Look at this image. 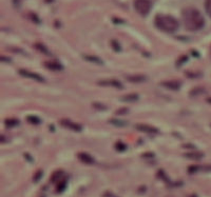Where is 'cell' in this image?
<instances>
[{
  "mask_svg": "<svg viewBox=\"0 0 211 197\" xmlns=\"http://www.w3.org/2000/svg\"><path fill=\"white\" fill-rule=\"evenodd\" d=\"M183 22H184L185 28L188 31H195L201 30L205 25V19L200 11L195 9H185L183 11Z\"/></svg>",
  "mask_w": 211,
  "mask_h": 197,
  "instance_id": "1",
  "label": "cell"
},
{
  "mask_svg": "<svg viewBox=\"0 0 211 197\" xmlns=\"http://www.w3.org/2000/svg\"><path fill=\"white\" fill-rule=\"evenodd\" d=\"M155 25L157 28L166 33H174L179 30V23L174 17L169 15H157L155 17Z\"/></svg>",
  "mask_w": 211,
  "mask_h": 197,
  "instance_id": "2",
  "label": "cell"
},
{
  "mask_svg": "<svg viewBox=\"0 0 211 197\" xmlns=\"http://www.w3.org/2000/svg\"><path fill=\"white\" fill-rule=\"evenodd\" d=\"M134 9L141 16H146L150 13L152 3L150 0H134Z\"/></svg>",
  "mask_w": 211,
  "mask_h": 197,
  "instance_id": "3",
  "label": "cell"
},
{
  "mask_svg": "<svg viewBox=\"0 0 211 197\" xmlns=\"http://www.w3.org/2000/svg\"><path fill=\"white\" fill-rule=\"evenodd\" d=\"M19 74L21 76H23V77L31 78V79L36 80V81H39V82H44V81H46L42 76H40L39 74H37V73L30 72V71H27V70H19Z\"/></svg>",
  "mask_w": 211,
  "mask_h": 197,
  "instance_id": "4",
  "label": "cell"
},
{
  "mask_svg": "<svg viewBox=\"0 0 211 197\" xmlns=\"http://www.w3.org/2000/svg\"><path fill=\"white\" fill-rule=\"evenodd\" d=\"M60 122H61V125H63V127L68 128V129L72 130V131H74V132H80L82 130L81 125H79L78 123H75L73 121H70V120H68V119H62Z\"/></svg>",
  "mask_w": 211,
  "mask_h": 197,
  "instance_id": "5",
  "label": "cell"
},
{
  "mask_svg": "<svg viewBox=\"0 0 211 197\" xmlns=\"http://www.w3.org/2000/svg\"><path fill=\"white\" fill-rule=\"evenodd\" d=\"M99 85H105V87H113L116 89H122L124 85L122 84V82L118 81L116 79H111V80H100L98 81Z\"/></svg>",
  "mask_w": 211,
  "mask_h": 197,
  "instance_id": "6",
  "label": "cell"
},
{
  "mask_svg": "<svg viewBox=\"0 0 211 197\" xmlns=\"http://www.w3.org/2000/svg\"><path fill=\"white\" fill-rule=\"evenodd\" d=\"M126 79L133 84H138V82H145L148 78L145 75H127Z\"/></svg>",
  "mask_w": 211,
  "mask_h": 197,
  "instance_id": "7",
  "label": "cell"
},
{
  "mask_svg": "<svg viewBox=\"0 0 211 197\" xmlns=\"http://www.w3.org/2000/svg\"><path fill=\"white\" fill-rule=\"evenodd\" d=\"M135 128H136L138 131L144 132V133H151V134H154V133L158 132V130L156 129V128L151 127V125H136Z\"/></svg>",
  "mask_w": 211,
  "mask_h": 197,
  "instance_id": "8",
  "label": "cell"
},
{
  "mask_svg": "<svg viewBox=\"0 0 211 197\" xmlns=\"http://www.w3.org/2000/svg\"><path fill=\"white\" fill-rule=\"evenodd\" d=\"M160 84L169 90H173V91L179 90V87H181V85H182L181 82H179V81H165V82H162Z\"/></svg>",
  "mask_w": 211,
  "mask_h": 197,
  "instance_id": "9",
  "label": "cell"
},
{
  "mask_svg": "<svg viewBox=\"0 0 211 197\" xmlns=\"http://www.w3.org/2000/svg\"><path fill=\"white\" fill-rule=\"evenodd\" d=\"M184 156L186 158H189V159H192V160H200L202 158L204 157V154L202 153V152H189V153H185Z\"/></svg>",
  "mask_w": 211,
  "mask_h": 197,
  "instance_id": "10",
  "label": "cell"
},
{
  "mask_svg": "<svg viewBox=\"0 0 211 197\" xmlns=\"http://www.w3.org/2000/svg\"><path fill=\"white\" fill-rule=\"evenodd\" d=\"M78 158H79L82 162L87 163V165H92V163H94V158L87 153H79L78 154Z\"/></svg>",
  "mask_w": 211,
  "mask_h": 197,
  "instance_id": "11",
  "label": "cell"
},
{
  "mask_svg": "<svg viewBox=\"0 0 211 197\" xmlns=\"http://www.w3.org/2000/svg\"><path fill=\"white\" fill-rule=\"evenodd\" d=\"M46 68H48L51 71H61L63 69V66L58 62H46Z\"/></svg>",
  "mask_w": 211,
  "mask_h": 197,
  "instance_id": "12",
  "label": "cell"
},
{
  "mask_svg": "<svg viewBox=\"0 0 211 197\" xmlns=\"http://www.w3.org/2000/svg\"><path fill=\"white\" fill-rule=\"evenodd\" d=\"M84 58L86 59V60L90 61V62H93V63H96V65H104V61L101 60L100 58H98L97 56H91V55H84Z\"/></svg>",
  "mask_w": 211,
  "mask_h": 197,
  "instance_id": "13",
  "label": "cell"
},
{
  "mask_svg": "<svg viewBox=\"0 0 211 197\" xmlns=\"http://www.w3.org/2000/svg\"><path fill=\"white\" fill-rule=\"evenodd\" d=\"M139 96L137 94H129L126 96L122 97V101H127V102H133V101H137Z\"/></svg>",
  "mask_w": 211,
  "mask_h": 197,
  "instance_id": "14",
  "label": "cell"
},
{
  "mask_svg": "<svg viewBox=\"0 0 211 197\" xmlns=\"http://www.w3.org/2000/svg\"><path fill=\"white\" fill-rule=\"evenodd\" d=\"M6 125H8V127H16V125H18V123H19V120L18 119H15V118H8V119H6Z\"/></svg>",
  "mask_w": 211,
  "mask_h": 197,
  "instance_id": "15",
  "label": "cell"
},
{
  "mask_svg": "<svg viewBox=\"0 0 211 197\" xmlns=\"http://www.w3.org/2000/svg\"><path fill=\"white\" fill-rule=\"evenodd\" d=\"M27 120L29 121L30 123H32V125H39L40 123V119L38 117H36V116L34 115H30L27 117Z\"/></svg>",
  "mask_w": 211,
  "mask_h": 197,
  "instance_id": "16",
  "label": "cell"
},
{
  "mask_svg": "<svg viewBox=\"0 0 211 197\" xmlns=\"http://www.w3.org/2000/svg\"><path fill=\"white\" fill-rule=\"evenodd\" d=\"M35 46H36V49L38 50V51H40L41 53H43V54H46V55H51V53L48 51V49H47L46 46H42L41 43H37V44H35Z\"/></svg>",
  "mask_w": 211,
  "mask_h": 197,
  "instance_id": "17",
  "label": "cell"
},
{
  "mask_svg": "<svg viewBox=\"0 0 211 197\" xmlns=\"http://www.w3.org/2000/svg\"><path fill=\"white\" fill-rule=\"evenodd\" d=\"M110 122L114 125H117V127H126L128 125L127 121H122V120H117V119H111Z\"/></svg>",
  "mask_w": 211,
  "mask_h": 197,
  "instance_id": "18",
  "label": "cell"
},
{
  "mask_svg": "<svg viewBox=\"0 0 211 197\" xmlns=\"http://www.w3.org/2000/svg\"><path fill=\"white\" fill-rule=\"evenodd\" d=\"M115 148H116V150H117V151L122 152V151H125L126 149H127V146H126L125 143H122V141H118V142H116Z\"/></svg>",
  "mask_w": 211,
  "mask_h": 197,
  "instance_id": "19",
  "label": "cell"
},
{
  "mask_svg": "<svg viewBox=\"0 0 211 197\" xmlns=\"http://www.w3.org/2000/svg\"><path fill=\"white\" fill-rule=\"evenodd\" d=\"M205 9H206L207 14L210 16V18H211V0H206V2H205Z\"/></svg>",
  "mask_w": 211,
  "mask_h": 197,
  "instance_id": "20",
  "label": "cell"
},
{
  "mask_svg": "<svg viewBox=\"0 0 211 197\" xmlns=\"http://www.w3.org/2000/svg\"><path fill=\"white\" fill-rule=\"evenodd\" d=\"M62 174L63 173L61 172V171H58V172L54 173V175L52 176V181H56V180H58L60 177H62Z\"/></svg>",
  "mask_w": 211,
  "mask_h": 197,
  "instance_id": "21",
  "label": "cell"
},
{
  "mask_svg": "<svg viewBox=\"0 0 211 197\" xmlns=\"http://www.w3.org/2000/svg\"><path fill=\"white\" fill-rule=\"evenodd\" d=\"M66 184H67V182L66 181H60L58 184V186H57V192L58 193H60V192H62L63 190H65V188H66Z\"/></svg>",
  "mask_w": 211,
  "mask_h": 197,
  "instance_id": "22",
  "label": "cell"
},
{
  "mask_svg": "<svg viewBox=\"0 0 211 197\" xmlns=\"http://www.w3.org/2000/svg\"><path fill=\"white\" fill-rule=\"evenodd\" d=\"M204 92H205V91H204L203 89H194V90H192V91H191L190 95H191V96H196V95L203 94Z\"/></svg>",
  "mask_w": 211,
  "mask_h": 197,
  "instance_id": "23",
  "label": "cell"
},
{
  "mask_svg": "<svg viewBox=\"0 0 211 197\" xmlns=\"http://www.w3.org/2000/svg\"><path fill=\"white\" fill-rule=\"evenodd\" d=\"M41 176H42V171H38V172H37L36 174H35V176H34V181L37 182L38 180H40Z\"/></svg>",
  "mask_w": 211,
  "mask_h": 197,
  "instance_id": "24",
  "label": "cell"
},
{
  "mask_svg": "<svg viewBox=\"0 0 211 197\" xmlns=\"http://www.w3.org/2000/svg\"><path fill=\"white\" fill-rule=\"evenodd\" d=\"M112 46H113V49H115V51H120V46L117 43V41L116 40H112Z\"/></svg>",
  "mask_w": 211,
  "mask_h": 197,
  "instance_id": "25",
  "label": "cell"
},
{
  "mask_svg": "<svg viewBox=\"0 0 211 197\" xmlns=\"http://www.w3.org/2000/svg\"><path fill=\"white\" fill-rule=\"evenodd\" d=\"M200 170V168L198 167H195V165H194V167H190L188 169V172L189 173H194V172H196V171H198Z\"/></svg>",
  "mask_w": 211,
  "mask_h": 197,
  "instance_id": "26",
  "label": "cell"
},
{
  "mask_svg": "<svg viewBox=\"0 0 211 197\" xmlns=\"http://www.w3.org/2000/svg\"><path fill=\"white\" fill-rule=\"evenodd\" d=\"M127 112H128L127 109H120V110H118L116 113H117V114H125V113H127Z\"/></svg>",
  "mask_w": 211,
  "mask_h": 197,
  "instance_id": "27",
  "label": "cell"
},
{
  "mask_svg": "<svg viewBox=\"0 0 211 197\" xmlns=\"http://www.w3.org/2000/svg\"><path fill=\"white\" fill-rule=\"evenodd\" d=\"M187 60V57L186 56H184V57H183V59L181 58V59H179V62H177V65H181V62L183 63V62H184V61H186Z\"/></svg>",
  "mask_w": 211,
  "mask_h": 197,
  "instance_id": "28",
  "label": "cell"
},
{
  "mask_svg": "<svg viewBox=\"0 0 211 197\" xmlns=\"http://www.w3.org/2000/svg\"><path fill=\"white\" fill-rule=\"evenodd\" d=\"M183 147H184V148H189V149H190V148H192V149H195V147H194L193 144H184V146H183Z\"/></svg>",
  "mask_w": 211,
  "mask_h": 197,
  "instance_id": "29",
  "label": "cell"
},
{
  "mask_svg": "<svg viewBox=\"0 0 211 197\" xmlns=\"http://www.w3.org/2000/svg\"><path fill=\"white\" fill-rule=\"evenodd\" d=\"M104 197H117V196L113 195V194H111V193H106L105 195H104Z\"/></svg>",
  "mask_w": 211,
  "mask_h": 197,
  "instance_id": "30",
  "label": "cell"
},
{
  "mask_svg": "<svg viewBox=\"0 0 211 197\" xmlns=\"http://www.w3.org/2000/svg\"><path fill=\"white\" fill-rule=\"evenodd\" d=\"M24 156H25V157H27V159H28V160L32 161V158H31V156H29V155H28V154H24Z\"/></svg>",
  "mask_w": 211,
  "mask_h": 197,
  "instance_id": "31",
  "label": "cell"
},
{
  "mask_svg": "<svg viewBox=\"0 0 211 197\" xmlns=\"http://www.w3.org/2000/svg\"><path fill=\"white\" fill-rule=\"evenodd\" d=\"M207 101L211 104V97H210V98H208V99H207Z\"/></svg>",
  "mask_w": 211,
  "mask_h": 197,
  "instance_id": "32",
  "label": "cell"
}]
</instances>
